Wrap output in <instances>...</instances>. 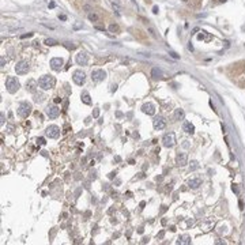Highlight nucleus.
Here are the masks:
<instances>
[{
  "instance_id": "4468645a",
  "label": "nucleus",
  "mask_w": 245,
  "mask_h": 245,
  "mask_svg": "<svg viewBox=\"0 0 245 245\" xmlns=\"http://www.w3.org/2000/svg\"><path fill=\"white\" fill-rule=\"evenodd\" d=\"M187 161H188V158H187L185 153H178L177 157H176V163H177L178 166H185Z\"/></svg>"
},
{
  "instance_id": "c9c22d12",
  "label": "nucleus",
  "mask_w": 245,
  "mask_h": 245,
  "mask_svg": "<svg viewBox=\"0 0 245 245\" xmlns=\"http://www.w3.org/2000/svg\"><path fill=\"white\" fill-rule=\"evenodd\" d=\"M79 27H82V25H79V23H76L75 26H74V29H79Z\"/></svg>"
},
{
  "instance_id": "5701e85b",
  "label": "nucleus",
  "mask_w": 245,
  "mask_h": 245,
  "mask_svg": "<svg viewBox=\"0 0 245 245\" xmlns=\"http://www.w3.org/2000/svg\"><path fill=\"white\" fill-rule=\"evenodd\" d=\"M198 168H199V162H198V161H192V162H191L189 170H192V172H194V170H196Z\"/></svg>"
},
{
  "instance_id": "7c9ffc66",
  "label": "nucleus",
  "mask_w": 245,
  "mask_h": 245,
  "mask_svg": "<svg viewBox=\"0 0 245 245\" xmlns=\"http://www.w3.org/2000/svg\"><path fill=\"white\" fill-rule=\"evenodd\" d=\"M98 115H99V109H94V113H93V116H94V117H98Z\"/></svg>"
},
{
  "instance_id": "39448f33",
  "label": "nucleus",
  "mask_w": 245,
  "mask_h": 245,
  "mask_svg": "<svg viewBox=\"0 0 245 245\" xmlns=\"http://www.w3.org/2000/svg\"><path fill=\"white\" fill-rule=\"evenodd\" d=\"M29 71V64L27 61H25V60H20L18 61L15 65V72L18 75H25V74H27Z\"/></svg>"
},
{
  "instance_id": "58836bf2",
  "label": "nucleus",
  "mask_w": 245,
  "mask_h": 245,
  "mask_svg": "<svg viewBox=\"0 0 245 245\" xmlns=\"http://www.w3.org/2000/svg\"><path fill=\"white\" fill-rule=\"evenodd\" d=\"M158 237H159V238H162V237H163V232H161V233L158 234Z\"/></svg>"
},
{
  "instance_id": "423d86ee",
  "label": "nucleus",
  "mask_w": 245,
  "mask_h": 245,
  "mask_svg": "<svg viewBox=\"0 0 245 245\" xmlns=\"http://www.w3.org/2000/svg\"><path fill=\"white\" fill-rule=\"evenodd\" d=\"M162 144L165 147H168V149H170V147H173L174 144H176V136H174L173 132L166 134L165 136H163V138H162Z\"/></svg>"
},
{
  "instance_id": "0eeeda50",
  "label": "nucleus",
  "mask_w": 245,
  "mask_h": 245,
  "mask_svg": "<svg viewBox=\"0 0 245 245\" xmlns=\"http://www.w3.org/2000/svg\"><path fill=\"white\" fill-rule=\"evenodd\" d=\"M45 135H46L48 138H52V139H56L59 138L60 135V128L57 125H49L45 131Z\"/></svg>"
},
{
  "instance_id": "b1692460",
  "label": "nucleus",
  "mask_w": 245,
  "mask_h": 245,
  "mask_svg": "<svg viewBox=\"0 0 245 245\" xmlns=\"http://www.w3.org/2000/svg\"><path fill=\"white\" fill-rule=\"evenodd\" d=\"M34 101H36V102H42L44 95L42 94H36V93H34Z\"/></svg>"
},
{
  "instance_id": "f704fd0d",
  "label": "nucleus",
  "mask_w": 245,
  "mask_h": 245,
  "mask_svg": "<svg viewBox=\"0 0 245 245\" xmlns=\"http://www.w3.org/2000/svg\"><path fill=\"white\" fill-rule=\"evenodd\" d=\"M233 191H234V192H236V194H238V188H237V187H236V185H233Z\"/></svg>"
},
{
  "instance_id": "6e6552de",
  "label": "nucleus",
  "mask_w": 245,
  "mask_h": 245,
  "mask_svg": "<svg viewBox=\"0 0 245 245\" xmlns=\"http://www.w3.org/2000/svg\"><path fill=\"white\" fill-rule=\"evenodd\" d=\"M106 78V72L103 71V70H93L91 71V79L94 80V82H101Z\"/></svg>"
},
{
  "instance_id": "bb28decb",
  "label": "nucleus",
  "mask_w": 245,
  "mask_h": 245,
  "mask_svg": "<svg viewBox=\"0 0 245 245\" xmlns=\"http://www.w3.org/2000/svg\"><path fill=\"white\" fill-rule=\"evenodd\" d=\"M89 19H90V20H97V19H98V16L95 15V14H90V15H89Z\"/></svg>"
},
{
  "instance_id": "393cba45",
  "label": "nucleus",
  "mask_w": 245,
  "mask_h": 245,
  "mask_svg": "<svg viewBox=\"0 0 245 245\" xmlns=\"http://www.w3.org/2000/svg\"><path fill=\"white\" fill-rule=\"evenodd\" d=\"M64 46L67 48V49H71V51H74L75 49V45L72 42H64Z\"/></svg>"
},
{
  "instance_id": "412c9836",
  "label": "nucleus",
  "mask_w": 245,
  "mask_h": 245,
  "mask_svg": "<svg viewBox=\"0 0 245 245\" xmlns=\"http://www.w3.org/2000/svg\"><path fill=\"white\" fill-rule=\"evenodd\" d=\"M178 242H180V244H189V242H191V238L188 237V236H182V237L178 240Z\"/></svg>"
},
{
  "instance_id": "a211bd4d",
  "label": "nucleus",
  "mask_w": 245,
  "mask_h": 245,
  "mask_svg": "<svg viewBox=\"0 0 245 245\" xmlns=\"http://www.w3.org/2000/svg\"><path fill=\"white\" fill-rule=\"evenodd\" d=\"M182 130L185 131L187 134H194V132H195V127H194V124H191L189 121H185V123H184V125H182Z\"/></svg>"
},
{
  "instance_id": "1a4fd4ad",
  "label": "nucleus",
  "mask_w": 245,
  "mask_h": 245,
  "mask_svg": "<svg viewBox=\"0 0 245 245\" xmlns=\"http://www.w3.org/2000/svg\"><path fill=\"white\" fill-rule=\"evenodd\" d=\"M46 115L49 119H56V117H59L60 115V108L56 106V105H51V106L46 108Z\"/></svg>"
},
{
  "instance_id": "dca6fc26",
  "label": "nucleus",
  "mask_w": 245,
  "mask_h": 245,
  "mask_svg": "<svg viewBox=\"0 0 245 245\" xmlns=\"http://www.w3.org/2000/svg\"><path fill=\"white\" fill-rule=\"evenodd\" d=\"M200 185H202V180L200 178H191L189 181H188V187L192 188V189H196Z\"/></svg>"
},
{
  "instance_id": "9b49d317",
  "label": "nucleus",
  "mask_w": 245,
  "mask_h": 245,
  "mask_svg": "<svg viewBox=\"0 0 245 245\" xmlns=\"http://www.w3.org/2000/svg\"><path fill=\"white\" fill-rule=\"evenodd\" d=\"M64 65V60L61 57H53L51 60V67L52 70H55V71H60L61 67Z\"/></svg>"
},
{
  "instance_id": "ddd939ff",
  "label": "nucleus",
  "mask_w": 245,
  "mask_h": 245,
  "mask_svg": "<svg viewBox=\"0 0 245 245\" xmlns=\"http://www.w3.org/2000/svg\"><path fill=\"white\" fill-rule=\"evenodd\" d=\"M142 111H143V113H146V115L153 116L155 113V106L153 105V103L147 102V103H144V105L142 106Z\"/></svg>"
},
{
  "instance_id": "e433bc0d",
  "label": "nucleus",
  "mask_w": 245,
  "mask_h": 245,
  "mask_svg": "<svg viewBox=\"0 0 245 245\" xmlns=\"http://www.w3.org/2000/svg\"><path fill=\"white\" fill-rule=\"evenodd\" d=\"M0 124H1V125L4 124V116H3V113H1V121H0Z\"/></svg>"
},
{
  "instance_id": "f8f14e48",
  "label": "nucleus",
  "mask_w": 245,
  "mask_h": 245,
  "mask_svg": "<svg viewBox=\"0 0 245 245\" xmlns=\"http://www.w3.org/2000/svg\"><path fill=\"white\" fill-rule=\"evenodd\" d=\"M153 125H154L155 130L161 131L166 127V121H165V119H163L162 116H158V117H155V119L153 120Z\"/></svg>"
},
{
  "instance_id": "72a5a7b5",
  "label": "nucleus",
  "mask_w": 245,
  "mask_h": 245,
  "mask_svg": "<svg viewBox=\"0 0 245 245\" xmlns=\"http://www.w3.org/2000/svg\"><path fill=\"white\" fill-rule=\"evenodd\" d=\"M115 176H116V172H112V173L109 174V178H113V177H115Z\"/></svg>"
},
{
  "instance_id": "4c0bfd02",
  "label": "nucleus",
  "mask_w": 245,
  "mask_h": 245,
  "mask_svg": "<svg viewBox=\"0 0 245 245\" xmlns=\"http://www.w3.org/2000/svg\"><path fill=\"white\" fill-rule=\"evenodd\" d=\"M60 101H61V98H55V102H56V103H59Z\"/></svg>"
},
{
  "instance_id": "c85d7f7f",
  "label": "nucleus",
  "mask_w": 245,
  "mask_h": 245,
  "mask_svg": "<svg viewBox=\"0 0 245 245\" xmlns=\"http://www.w3.org/2000/svg\"><path fill=\"white\" fill-rule=\"evenodd\" d=\"M170 56H172L173 59H178V57H180V56H178L176 52H170Z\"/></svg>"
},
{
  "instance_id": "cd10ccee",
  "label": "nucleus",
  "mask_w": 245,
  "mask_h": 245,
  "mask_svg": "<svg viewBox=\"0 0 245 245\" xmlns=\"http://www.w3.org/2000/svg\"><path fill=\"white\" fill-rule=\"evenodd\" d=\"M37 143H38V144H45V139H44V138H38V139H37Z\"/></svg>"
},
{
  "instance_id": "2eb2a0df",
  "label": "nucleus",
  "mask_w": 245,
  "mask_h": 245,
  "mask_svg": "<svg viewBox=\"0 0 245 245\" xmlns=\"http://www.w3.org/2000/svg\"><path fill=\"white\" fill-rule=\"evenodd\" d=\"M37 87H38V82H36V80L30 79L26 82V90L30 91V93H36Z\"/></svg>"
},
{
  "instance_id": "4be33fe9",
  "label": "nucleus",
  "mask_w": 245,
  "mask_h": 245,
  "mask_svg": "<svg viewBox=\"0 0 245 245\" xmlns=\"http://www.w3.org/2000/svg\"><path fill=\"white\" fill-rule=\"evenodd\" d=\"M44 44H45V45H48V46H52V45H56V44H57V41L53 40V38H46Z\"/></svg>"
},
{
  "instance_id": "20e7f679",
  "label": "nucleus",
  "mask_w": 245,
  "mask_h": 245,
  "mask_svg": "<svg viewBox=\"0 0 245 245\" xmlns=\"http://www.w3.org/2000/svg\"><path fill=\"white\" fill-rule=\"evenodd\" d=\"M72 79H74V82H75L78 86H82L83 83H84V80H86V74H84L82 70H76V71L72 74Z\"/></svg>"
},
{
  "instance_id": "aec40b11",
  "label": "nucleus",
  "mask_w": 245,
  "mask_h": 245,
  "mask_svg": "<svg viewBox=\"0 0 245 245\" xmlns=\"http://www.w3.org/2000/svg\"><path fill=\"white\" fill-rule=\"evenodd\" d=\"M82 101L84 103H87V105H90V103H91V99H90V95H89V93H83V94H82Z\"/></svg>"
},
{
  "instance_id": "9d476101",
  "label": "nucleus",
  "mask_w": 245,
  "mask_h": 245,
  "mask_svg": "<svg viewBox=\"0 0 245 245\" xmlns=\"http://www.w3.org/2000/svg\"><path fill=\"white\" fill-rule=\"evenodd\" d=\"M76 63L79 64V65H86L87 63H89V55H87L84 51H80L78 55H76L75 57Z\"/></svg>"
},
{
  "instance_id": "f257e3e1",
  "label": "nucleus",
  "mask_w": 245,
  "mask_h": 245,
  "mask_svg": "<svg viewBox=\"0 0 245 245\" xmlns=\"http://www.w3.org/2000/svg\"><path fill=\"white\" fill-rule=\"evenodd\" d=\"M56 80L53 76L51 75H44L38 79V86L42 89V90H51L52 87H55Z\"/></svg>"
},
{
  "instance_id": "c756f323",
  "label": "nucleus",
  "mask_w": 245,
  "mask_h": 245,
  "mask_svg": "<svg viewBox=\"0 0 245 245\" xmlns=\"http://www.w3.org/2000/svg\"><path fill=\"white\" fill-rule=\"evenodd\" d=\"M30 37H33V33H27V34H23V36H22V38H30Z\"/></svg>"
},
{
  "instance_id": "a19ab883",
  "label": "nucleus",
  "mask_w": 245,
  "mask_h": 245,
  "mask_svg": "<svg viewBox=\"0 0 245 245\" xmlns=\"http://www.w3.org/2000/svg\"><path fill=\"white\" fill-rule=\"evenodd\" d=\"M219 1H221V3H225V1H226V0H219Z\"/></svg>"
},
{
  "instance_id": "ea45409f",
  "label": "nucleus",
  "mask_w": 245,
  "mask_h": 245,
  "mask_svg": "<svg viewBox=\"0 0 245 245\" xmlns=\"http://www.w3.org/2000/svg\"><path fill=\"white\" fill-rule=\"evenodd\" d=\"M161 211H162V213H163V211H166V206H162V208H161Z\"/></svg>"
},
{
  "instance_id": "f03ea898",
  "label": "nucleus",
  "mask_w": 245,
  "mask_h": 245,
  "mask_svg": "<svg viewBox=\"0 0 245 245\" xmlns=\"http://www.w3.org/2000/svg\"><path fill=\"white\" fill-rule=\"evenodd\" d=\"M19 82H18V79L16 78H14V76H8L7 79H6V89H7L8 93H11V94H14V93H16V91L19 90Z\"/></svg>"
},
{
  "instance_id": "7ed1b4c3",
  "label": "nucleus",
  "mask_w": 245,
  "mask_h": 245,
  "mask_svg": "<svg viewBox=\"0 0 245 245\" xmlns=\"http://www.w3.org/2000/svg\"><path fill=\"white\" fill-rule=\"evenodd\" d=\"M32 109L33 108L29 102H22L19 106H18V115H19L22 119H26V117L32 113Z\"/></svg>"
},
{
  "instance_id": "a878e982",
  "label": "nucleus",
  "mask_w": 245,
  "mask_h": 245,
  "mask_svg": "<svg viewBox=\"0 0 245 245\" xmlns=\"http://www.w3.org/2000/svg\"><path fill=\"white\" fill-rule=\"evenodd\" d=\"M109 30H111V32H117V30H119V26H117V25H111V26H109Z\"/></svg>"
},
{
  "instance_id": "2f4dec72",
  "label": "nucleus",
  "mask_w": 245,
  "mask_h": 245,
  "mask_svg": "<svg viewBox=\"0 0 245 245\" xmlns=\"http://www.w3.org/2000/svg\"><path fill=\"white\" fill-rule=\"evenodd\" d=\"M158 7H157V6H154V7H153V12H154V14H158Z\"/></svg>"
},
{
  "instance_id": "f3484780",
  "label": "nucleus",
  "mask_w": 245,
  "mask_h": 245,
  "mask_svg": "<svg viewBox=\"0 0 245 245\" xmlns=\"http://www.w3.org/2000/svg\"><path fill=\"white\" fill-rule=\"evenodd\" d=\"M151 76H153L154 79H161V78L163 76L162 70H161V68H158V67L153 68V70H151Z\"/></svg>"
},
{
  "instance_id": "473e14b6",
  "label": "nucleus",
  "mask_w": 245,
  "mask_h": 245,
  "mask_svg": "<svg viewBox=\"0 0 245 245\" xmlns=\"http://www.w3.org/2000/svg\"><path fill=\"white\" fill-rule=\"evenodd\" d=\"M59 19H61V20H65V19H67V16H65V15H59Z\"/></svg>"
},
{
  "instance_id": "6ab92c4d",
  "label": "nucleus",
  "mask_w": 245,
  "mask_h": 245,
  "mask_svg": "<svg viewBox=\"0 0 245 245\" xmlns=\"http://www.w3.org/2000/svg\"><path fill=\"white\" fill-rule=\"evenodd\" d=\"M184 117H185V113H184V111L182 109H176L174 111V120H184Z\"/></svg>"
}]
</instances>
